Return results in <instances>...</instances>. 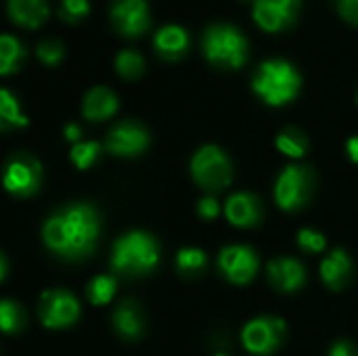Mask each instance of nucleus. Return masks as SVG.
Returning <instances> with one entry per match:
<instances>
[{
	"instance_id": "20e7f679",
	"label": "nucleus",
	"mask_w": 358,
	"mask_h": 356,
	"mask_svg": "<svg viewBox=\"0 0 358 356\" xmlns=\"http://www.w3.org/2000/svg\"><path fill=\"white\" fill-rule=\"evenodd\" d=\"M203 52L220 67H241L248 57V42L233 25H210L203 34Z\"/></svg>"
},
{
	"instance_id": "f257e3e1",
	"label": "nucleus",
	"mask_w": 358,
	"mask_h": 356,
	"mask_svg": "<svg viewBox=\"0 0 358 356\" xmlns=\"http://www.w3.org/2000/svg\"><path fill=\"white\" fill-rule=\"evenodd\" d=\"M99 214L90 204H73L52 214L42 229L44 245L61 258H84L99 237Z\"/></svg>"
},
{
	"instance_id": "e433bc0d",
	"label": "nucleus",
	"mask_w": 358,
	"mask_h": 356,
	"mask_svg": "<svg viewBox=\"0 0 358 356\" xmlns=\"http://www.w3.org/2000/svg\"><path fill=\"white\" fill-rule=\"evenodd\" d=\"M216 356H227V355H216Z\"/></svg>"
},
{
	"instance_id": "aec40b11",
	"label": "nucleus",
	"mask_w": 358,
	"mask_h": 356,
	"mask_svg": "<svg viewBox=\"0 0 358 356\" xmlns=\"http://www.w3.org/2000/svg\"><path fill=\"white\" fill-rule=\"evenodd\" d=\"M113 327L115 332L126 340H136L143 334V317L141 311L134 306V302H124L113 313Z\"/></svg>"
},
{
	"instance_id": "412c9836",
	"label": "nucleus",
	"mask_w": 358,
	"mask_h": 356,
	"mask_svg": "<svg viewBox=\"0 0 358 356\" xmlns=\"http://www.w3.org/2000/svg\"><path fill=\"white\" fill-rule=\"evenodd\" d=\"M277 149L289 157H304L308 151V138L298 128H285L277 136Z\"/></svg>"
},
{
	"instance_id": "2eb2a0df",
	"label": "nucleus",
	"mask_w": 358,
	"mask_h": 356,
	"mask_svg": "<svg viewBox=\"0 0 358 356\" xmlns=\"http://www.w3.org/2000/svg\"><path fill=\"white\" fill-rule=\"evenodd\" d=\"M224 214L231 225L248 229V227H254L260 222L262 206H260L258 197H254L250 193H235L229 197V201L224 206Z\"/></svg>"
},
{
	"instance_id": "bb28decb",
	"label": "nucleus",
	"mask_w": 358,
	"mask_h": 356,
	"mask_svg": "<svg viewBox=\"0 0 358 356\" xmlns=\"http://www.w3.org/2000/svg\"><path fill=\"white\" fill-rule=\"evenodd\" d=\"M101 153V145L94 141H84V143H76L71 149V162L80 168V170H88L96 157Z\"/></svg>"
},
{
	"instance_id": "7c9ffc66",
	"label": "nucleus",
	"mask_w": 358,
	"mask_h": 356,
	"mask_svg": "<svg viewBox=\"0 0 358 356\" xmlns=\"http://www.w3.org/2000/svg\"><path fill=\"white\" fill-rule=\"evenodd\" d=\"M88 13V0H63L61 6V17L69 21H78Z\"/></svg>"
},
{
	"instance_id": "7ed1b4c3",
	"label": "nucleus",
	"mask_w": 358,
	"mask_h": 356,
	"mask_svg": "<svg viewBox=\"0 0 358 356\" xmlns=\"http://www.w3.org/2000/svg\"><path fill=\"white\" fill-rule=\"evenodd\" d=\"M254 90L268 105H285L300 90V76L285 61H266L254 76Z\"/></svg>"
},
{
	"instance_id": "9d476101",
	"label": "nucleus",
	"mask_w": 358,
	"mask_h": 356,
	"mask_svg": "<svg viewBox=\"0 0 358 356\" xmlns=\"http://www.w3.org/2000/svg\"><path fill=\"white\" fill-rule=\"evenodd\" d=\"M218 264H220L222 275L235 285L250 283L258 273V256L248 245H229V248H224L220 252Z\"/></svg>"
},
{
	"instance_id": "1a4fd4ad",
	"label": "nucleus",
	"mask_w": 358,
	"mask_h": 356,
	"mask_svg": "<svg viewBox=\"0 0 358 356\" xmlns=\"http://www.w3.org/2000/svg\"><path fill=\"white\" fill-rule=\"evenodd\" d=\"M42 168L29 155H15L4 170V189L17 197L34 195L40 187Z\"/></svg>"
},
{
	"instance_id": "393cba45",
	"label": "nucleus",
	"mask_w": 358,
	"mask_h": 356,
	"mask_svg": "<svg viewBox=\"0 0 358 356\" xmlns=\"http://www.w3.org/2000/svg\"><path fill=\"white\" fill-rule=\"evenodd\" d=\"M206 262H208L206 252L197 248H185L176 254V266L182 275H195L203 271Z\"/></svg>"
},
{
	"instance_id": "4be33fe9",
	"label": "nucleus",
	"mask_w": 358,
	"mask_h": 356,
	"mask_svg": "<svg viewBox=\"0 0 358 356\" xmlns=\"http://www.w3.org/2000/svg\"><path fill=\"white\" fill-rule=\"evenodd\" d=\"M23 57V46L17 38L4 34L0 38V71L2 73H10L17 65L19 59Z\"/></svg>"
},
{
	"instance_id": "f3484780",
	"label": "nucleus",
	"mask_w": 358,
	"mask_h": 356,
	"mask_svg": "<svg viewBox=\"0 0 358 356\" xmlns=\"http://www.w3.org/2000/svg\"><path fill=\"white\" fill-rule=\"evenodd\" d=\"M117 109V99L115 94L109 90V88H103V86H96L92 88L86 99H84V118L92 120V122H99V120H107L115 113Z\"/></svg>"
},
{
	"instance_id": "2f4dec72",
	"label": "nucleus",
	"mask_w": 358,
	"mask_h": 356,
	"mask_svg": "<svg viewBox=\"0 0 358 356\" xmlns=\"http://www.w3.org/2000/svg\"><path fill=\"white\" fill-rule=\"evenodd\" d=\"M218 212H220V206H218V201H216L214 197H203V199H199V204H197V214H199L201 218L214 220V218L218 216Z\"/></svg>"
},
{
	"instance_id": "423d86ee",
	"label": "nucleus",
	"mask_w": 358,
	"mask_h": 356,
	"mask_svg": "<svg viewBox=\"0 0 358 356\" xmlns=\"http://www.w3.org/2000/svg\"><path fill=\"white\" fill-rule=\"evenodd\" d=\"M313 193V172L302 166H287L277 178L275 185V199L277 206L285 212L300 210L306 206Z\"/></svg>"
},
{
	"instance_id": "39448f33",
	"label": "nucleus",
	"mask_w": 358,
	"mask_h": 356,
	"mask_svg": "<svg viewBox=\"0 0 358 356\" xmlns=\"http://www.w3.org/2000/svg\"><path fill=\"white\" fill-rule=\"evenodd\" d=\"M191 174L201 189L216 193V191H222L224 187L231 185L233 166H231V159L227 157V153L222 149L208 145V147H201L193 155Z\"/></svg>"
},
{
	"instance_id": "dca6fc26",
	"label": "nucleus",
	"mask_w": 358,
	"mask_h": 356,
	"mask_svg": "<svg viewBox=\"0 0 358 356\" xmlns=\"http://www.w3.org/2000/svg\"><path fill=\"white\" fill-rule=\"evenodd\" d=\"M352 275L350 258L344 250H334L323 262H321V277L331 290H342Z\"/></svg>"
},
{
	"instance_id": "a878e982",
	"label": "nucleus",
	"mask_w": 358,
	"mask_h": 356,
	"mask_svg": "<svg viewBox=\"0 0 358 356\" xmlns=\"http://www.w3.org/2000/svg\"><path fill=\"white\" fill-rule=\"evenodd\" d=\"M25 323V315L21 311L19 304L10 302V300H4L0 304V327L4 334H15L23 327Z\"/></svg>"
},
{
	"instance_id": "6e6552de",
	"label": "nucleus",
	"mask_w": 358,
	"mask_h": 356,
	"mask_svg": "<svg viewBox=\"0 0 358 356\" xmlns=\"http://www.w3.org/2000/svg\"><path fill=\"white\" fill-rule=\"evenodd\" d=\"M285 323L275 317H258L241 332V342L252 355H273L283 340Z\"/></svg>"
},
{
	"instance_id": "ddd939ff",
	"label": "nucleus",
	"mask_w": 358,
	"mask_h": 356,
	"mask_svg": "<svg viewBox=\"0 0 358 356\" xmlns=\"http://www.w3.org/2000/svg\"><path fill=\"white\" fill-rule=\"evenodd\" d=\"M298 6L300 0H256L254 17L264 29L277 31L296 19Z\"/></svg>"
},
{
	"instance_id": "c756f323",
	"label": "nucleus",
	"mask_w": 358,
	"mask_h": 356,
	"mask_svg": "<svg viewBox=\"0 0 358 356\" xmlns=\"http://www.w3.org/2000/svg\"><path fill=\"white\" fill-rule=\"evenodd\" d=\"M38 57L46 63V65H55L61 61L63 57V44L59 40H44L38 46Z\"/></svg>"
},
{
	"instance_id": "9b49d317",
	"label": "nucleus",
	"mask_w": 358,
	"mask_h": 356,
	"mask_svg": "<svg viewBox=\"0 0 358 356\" xmlns=\"http://www.w3.org/2000/svg\"><path fill=\"white\" fill-rule=\"evenodd\" d=\"M149 145V134L143 126L134 122H122L117 124L109 136H107V151L120 157H132L141 155Z\"/></svg>"
},
{
	"instance_id": "c9c22d12",
	"label": "nucleus",
	"mask_w": 358,
	"mask_h": 356,
	"mask_svg": "<svg viewBox=\"0 0 358 356\" xmlns=\"http://www.w3.org/2000/svg\"><path fill=\"white\" fill-rule=\"evenodd\" d=\"M80 136H82V130L76 124H67L65 126V138L67 141H78Z\"/></svg>"
},
{
	"instance_id": "f03ea898",
	"label": "nucleus",
	"mask_w": 358,
	"mask_h": 356,
	"mask_svg": "<svg viewBox=\"0 0 358 356\" xmlns=\"http://www.w3.org/2000/svg\"><path fill=\"white\" fill-rule=\"evenodd\" d=\"M159 262V248L157 241L149 233H126L113 243L111 254V269L122 275H147Z\"/></svg>"
},
{
	"instance_id": "0eeeda50",
	"label": "nucleus",
	"mask_w": 358,
	"mask_h": 356,
	"mask_svg": "<svg viewBox=\"0 0 358 356\" xmlns=\"http://www.w3.org/2000/svg\"><path fill=\"white\" fill-rule=\"evenodd\" d=\"M38 315L44 327L48 329H63L78 321L80 317V304L73 298V294L65 290H50L44 292L40 298Z\"/></svg>"
},
{
	"instance_id": "a211bd4d",
	"label": "nucleus",
	"mask_w": 358,
	"mask_h": 356,
	"mask_svg": "<svg viewBox=\"0 0 358 356\" xmlns=\"http://www.w3.org/2000/svg\"><path fill=\"white\" fill-rule=\"evenodd\" d=\"M187 34L178 25H166L155 34V48L166 59H180L187 50Z\"/></svg>"
},
{
	"instance_id": "5701e85b",
	"label": "nucleus",
	"mask_w": 358,
	"mask_h": 356,
	"mask_svg": "<svg viewBox=\"0 0 358 356\" xmlns=\"http://www.w3.org/2000/svg\"><path fill=\"white\" fill-rule=\"evenodd\" d=\"M113 294H115V279L113 277H107V275L94 277L88 283V287H86V296H88V300L94 306H101V304L111 302Z\"/></svg>"
},
{
	"instance_id": "f704fd0d",
	"label": "nucleus",
	"mask_w": 358,
	"mask_h": 356,
	"mask_svg": "<svg viewBox=\"0 0 358 356\" xmlns=\"http://www.w3.org/2000/svg\"><path fill=\"white\" fill-rule=\"evenodd\" d=\"M346 151H348V157L358 164V136H352L348 143H346Z\"/></svg>"
},
{
	"instance_id": "f8f14e48",
	"label": "nucleus",
	"mask_w": 358,
	"mask_h": 356,
	"mask_svg": "<svg viewBox=\"0 0 358 356\" xmlns=\"http://www.w3.org/2000/svg\"><path fill=\"white\" fill-rule=\"evenodd\" d=\"M111 19L117 31L138 36L149 27V13L145 0H117L111 8Z\"/></svg>"
},
{
	"instance_id": "cd10ccee",
	"label": "nucleus",
	"mask_w": 358,
	"mask_h": 356,
	"mask_svg": "<svg viewBox=\"0 0 358 356\" xmlns=\"http://www.w3.org/2000/svg\"><path fill=\"white\" fill-rule=\"evenodd\" d=\"M115 69L128 80L138 78L143 73V57L134 50H122L115 59Z\"/></svg>"
},
{
	"instance_id": "473e14b6",
	"label": "nucleus",
	"mask_w": 358,
	"mask_h": 356,
	"mask_svg": "<svg viewBox=\"0 0 358 356\" xmlns=\"http://www.w3.org/2000/svg\"><path fill=\"white\" fill-rule=\"evenodd\" d=\"M338 6H340V13H342L348 21H352V23H357L358 25V0H340Z\"/></svg>"
},
{
	"instance_id": "c85d7f7f",
	"label": "nucleus",
	"mask_w": 358,
	"mask_h": 356,
	"mask_svg": "<svg viewBox=\"0 0 358 356\" xmlns=\"http://www.w3.org/2000/svg\"><path fill=\"white\" fill-rule=\"evenodd\" d=\"M298 245L308 254H321L327 248V241H325L323 233L313 231V229H302L298 233Z\"/></svg>"
},
{
	"instance_id": "6ab92c4d",
	"label": "nucleus",
	"mask_w": 358,
	"mask_h": 356,
	"mask_svg": "<svg viewBox=\"0 0 358 356\" xmlns=\"http://www.w3.org/2000/svg\"><path fill=\"white\" fill-rule=\"evenodd\" d=\"M8 10L13 21L25 27H38L48 15L44 0H8Z\"/></svg>"
},
{
	"instance_id": "b1692460",
	"label": "nucleus",
	"mask_w": 358,
	"mask_h": 356,
	"mask_svg": "<svg viewBox=\"0 0 358 356\" xmlns=\"http://www.w3.org/2000/svg\"><path fill=\"white\" fill-rule=\"evenodd\" d=\"M0 118H2V128L27 126V118L19 111V103L13 99L8 90H0Z\"/></svg>"
},
{
	"instance_id": "72a5a7b5",
	"label": "nucleus",
	"mask_w": 358,
	"mask_h": 356,
	"mask_svg": "<svg viewBox=\"0 0 358 356\" xmlns=\"http://www.w3.org/2000/svg\"><path fill=\"white\" fill-rule=\"evenodd\" d=\"M329 356H358V353H357V348H355L350 342L342 340V342H336V344L331 346Z\"/></svg>"
},
{
	"instance_id": "4468645a",
	"label": "nucleus",
	"mask_w": 358,
	"mask_h": 356,
	"mask_svg": "<svg viewBox=\"0 0 358 356\" xmlns=\"http://www.w3.org/2000/svg\"><path fill=\"white\" fill-rule=\"evenodd\" d=\"M268 279L279 292H298L306 283V271L296 258H277L268 262Z\"/></svg>"
}]
</instances>
